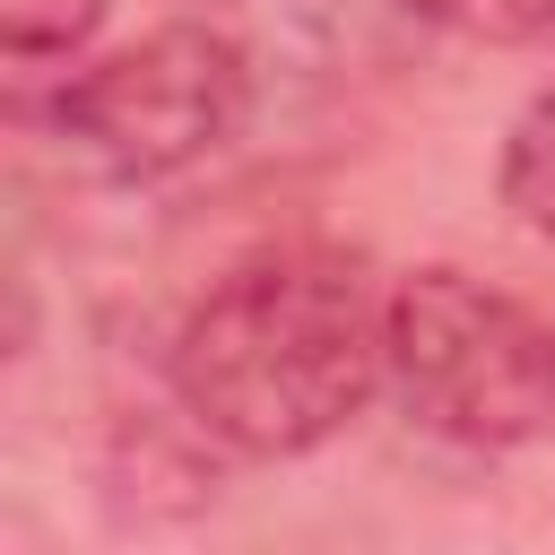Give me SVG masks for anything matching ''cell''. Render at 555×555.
Returning a JSON list of instances; mask_svg holds the SVG:
<instances>
[{"label": "cell", "mask_w": 555, "mask_h": 555, "mask_svg": "<svg viewBox=\"0 0 555 555\" xmlns=\"http://www.w3.org/2000/svg\"><path fill=\"white\" fill-rule=\"evenodd\" d=\"M165 382L208 442L304 460L390 390V295L338 251L243 260L182 312Z\"/></svg>", "instance_id": "6da1fadb"}, {"label": "cell", "mask_w": 555, "mask_h": 555, "mask_svg": "<svg viewBox=\"0 0 555 555\" xmlns=\"http://www.w3.org/2000/svg\"><path fill=\"white\" fill-rule=\"evenodd\" d=\"M390 399L451 451H520L555 425V330L468 269H408L390 286Z\"/></svg>", "instance_id": "7a4b0ae2"}, {"label": "cell", "mask_w": 555, "mask_h": 555, "mask_svg": "<svg viewBox=\"0 0 555 555\" xmlns=\"http://www.w3.org/2000/svg\"><path fill=\"white\" fill-rule=\"evenodd\" d=\"M243 113L251 69L217 26H156L43 95V130L87 182H173L208 165Z\"/></svg>", "instance_id": "3957f363"}, {"label": "cell", "mask_w": 555, "mask_h": 555, "mask_svg": "<svg viewBox=\"0 0 555 555\" xmlns=\"http://www.w3.org/2000/svg\"><path fill=\"white\" fill-rule=\"evenodd\" d=\"M503 208L555 243V78L520 104V121L503 130Z\"/></svg>", "instance_id": "277c9868"}, {"label": "cell", "mask_w": 555, "mask_h": 555, "mask_svg": "<svg viewBox=\"0 0 555 555\" xmlns=\"http://www.w3.org/2000/svg\"><path fill=\"white\" fill-rule=\"evenodd\" d=\"M104 9L113 0H0V52H9V69L35 78L52 61H78L95 43Z\"/></svg>", "instance_id": "5b68a950"}, {"label": "cell", "mask_w": 555, "mask_h": 555, "mask_svg": "<svg viewBox=\"0 0 555 555\" xmlns=\"http://www.w3.org/2000/svg\"><path fill=\"white\" fill-rule=\"evenodd\" d=\"M416 9L468 43H546L555 35V0H416Z\"/></svg>", "instance_id": "8992f818"}]
</instances>
